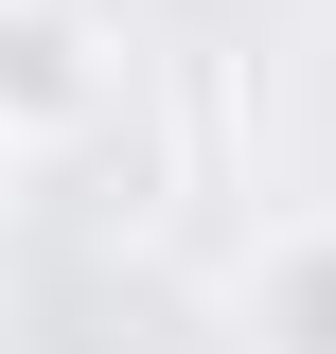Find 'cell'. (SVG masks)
Masks as SVG:
<instances>
[{
    "label": "cell",
    "mask_w": 336,
    "mask_h": 354,
    "mask_svg": "<svg viewBox=\"0 0 336 354\" xmlns=\"http://www.w3.org/2000/svg\"><path fill=\"white\" fill-rule=\"evenodd\" d=\"M88 106H106L88 36L53 18V0H0V124H18V142H53V124H88Z\"/></svg>",
    "instance_id": "obj_1"
},
{
    "label": "cell",
    "mask_w": 336,
    "mask_h": 354,
    "mask_svg": "<svg viewBox=\"0 0 336 354\" xmlns=\"http://www.w3.org/2000/svg\"><path fill=\"white\" fill-rule=\"evenodd\" d=\"M0 195H18V124H0Z\"/></svg>",
    "instance_id": "obj_3"
},
{
    "label": "cell",
    "mask_w": 336,
    "mask_h": 354,
    "mask_svg": "<svg viewBox=\"0 0 336 354\" xmlns=\"http://www.w3.org/2000/svg\"><path fill=\"white\" fill-rule=\"evenodd\" d=\"M248 337L265 354H336V213H301V230L248 248Z\"/></svg>",
    "instance_id": "obj_2"
}]
</instances>
